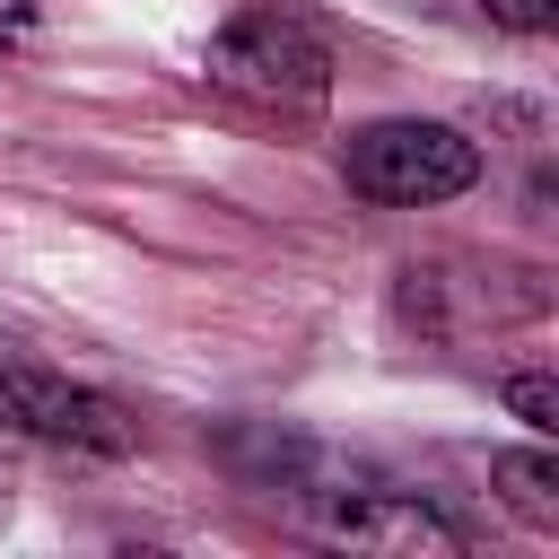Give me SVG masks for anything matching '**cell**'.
Segmentation results:
<instances>
[{
	"mask_svg": "<svg viewBox=\"0 0 559 559\" xmlns=\"http://www.w3.org/2000/svg\"><path fill=\"white\" fill-rule=\"evenodd\" d=\"M201 79L236 105V114H262V122H314L323 96H332V35L288 9V0H262V9H236L210 52H201Z\"/></svg>",
	"mask_w": 559,
	"mask_h": 559,
	"instance_id": "cell-1",
	"label": "cell"
},
{
	"mask_svg": "<svg viewBox=\"0 0 559 559\" xmlns=\"http://www.w3.org/2000/svg\"><path fill=\"white\" fill-rule=\"evenodd\" d=\"M341 175H349V192L376 201V210H437V201H454V192L480 183V140H463L454 122L393 114V122L349 131Z\"/></svg>",
	"mask_w": 559,
	"mask_h": 559,
	"instance_id": "cell-2",
	"label": "cell"
},
{
	"mask_svg": "<svg viewBox=\"0 0 559 559\" xmlns=\"http://www.w3.org/2000/svg\"><path fill=\"white\" fill-rule=\"evenodd\" d=\"M297 524L332 550H376V559H454L463 524L445 507H428L419 489H384V480H288Z\"/></svg>",
	"mask_w": 559,
	"mask_h": 559,
	"instance_id": "cell-3",
	"label": "cell"
},
{
	"mask_svg": "<svg viewBox=\"0 0 559 559\" xmlns=\"http://www.w3.org/2000/svg\"><path fill=\"white\" fill-rule=\"evenodd\" d=\"M0 428H17V437H35V445H61V454H131V445H140V419H131L114 393L70 384V376L26 367V358L0 367Z\"/></svg>",
	"mask_w": 559,
	"mask_h": 559,
	"instance_id": "cell-4",
	"label": "cell"
},
{
	"mask_svg": "<svg viewBox=\"0 0 559 559\" xmlns=\"http://www.w3.org/2000/svg\"><path fill=\"white\" fill-rule=\"evenodd\" d=\"M507 271H463V262H411L402 271V314L428 332V341H454L472 323H498V314H542V288H507Z\"/></svg>",
	"mask_w": 559,
	"mask_h": 559,
	"instance_id": "cell-5",
	"label": "cell"
},
{
	"mask_svg": "<svg viewBox=\"0 0 559 559\" xmlns=\"http://www.w3.org/2000/svg\"><path fill=\"white\" fill-rule=\"evenodd\" d=\"M489 472H498V489H507V507H515L524 524L559 533V463H550L542 445H524V454H498Z\"/></svg>",
	"mask_w": 559,
	"mask_h": 559,
	"instance_id": "cell-6",
	"label": "cell"
},
{
	"mask_svg": "<svg viewBox=\"0 0 559 559\" xmlns=\"http://www.w3.org/2000/svg\"><path fill=\"white\" fill-rule=\"evenodd\" d=\"M507 411H515L533 437H550V428H559V384H550L542 367H524V376H507Z\"/></svg>",
	"mask_w": 559,
	"mask_h": 559,
	"instance_id": "cell-7",
	"label": "cell"
},
{
	"mask_svg": "<svg viewBox=\"0 0 559 559\" xmlns=\"http://www.w3.org/2000/svg\"><path fill=\"white\" fill-rule=\"evenodd\" d=\"M480 17L507 26V35H542V26L559 17V0H480Z\"/></svg>",
	"mask_w": 559,
	"mask_h": 559,
	"instance_id": "cell-8",
	"label": "cell"
},
{
	"mask_svg": "<svg viewBox=\"0 0 559 559\" xmlns=\"http://www.w3.org/2000/svg\"><path fill=\"white\" fill-rule=\"evenodd\" d=\"M35 9H44V0H0V44H9V35H17V26L35 17Z\"/></svg>",
	"mask_w": 559,
	"mask_h": 559,
	"instance_id": "cell-9",
	"label": "cell"
},
{
	"mask_svg": "<svg viewBox=\"0 0 559 559\" xmlns=\"http://www.w3.org/2000/svg\"><path fill=\"white\" fill-rule=\"evenodd\" d=\"M9 489H17V472H9V463H0V515H9Z\"/></svg>",
	"mask_w": 559,
	"mask_h": 559,
	"instance_id": "cell-10",
	"label": "cell"
}]
</instances>
